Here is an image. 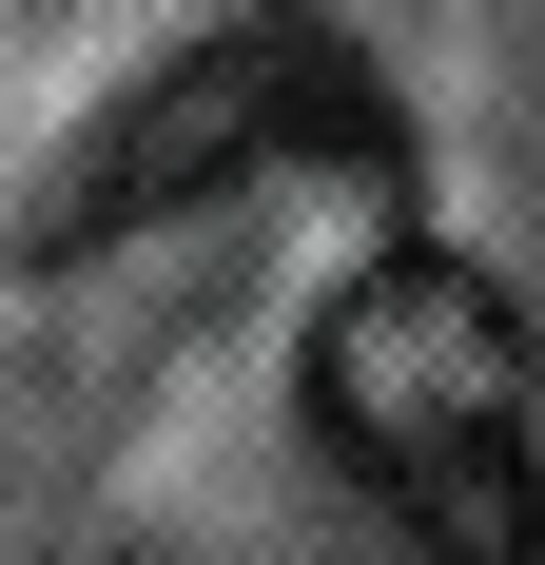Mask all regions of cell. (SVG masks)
Here are the masks:
<instances>
[{"mask_svg": "<svg viewBox=\"0 0 545 565\" xmlns=\"http://www.w3.org/2000/svg\"><path fill=\"white\" fill-rule=\"evenodd\" d=\"M312 429L351 449L429 565H545V409H526V312L468 254H389L312 312Z\"/></svg>", "mask_w": 545, "mask_h": 565, "instance_id": "cell-1", "label": "cell"}, {"mask_svg": "<svg viewBox=\"0 0 545 565\" xmlns=\"http://www.w3.org/2000/svg\"><path fill=\"white\" fill-rule=\"evenodd\" d=\"M272 157H389V98H371V58L331 40V20H234V40H195L175 78H137V98L58 157L40 195V254H117V234H157L195 215V195H234V175Z\"/></svg>", "mask_w": 545, "mask_h": 565, "instance_id": "cell-2", "label": "cell"}]
</instances>
